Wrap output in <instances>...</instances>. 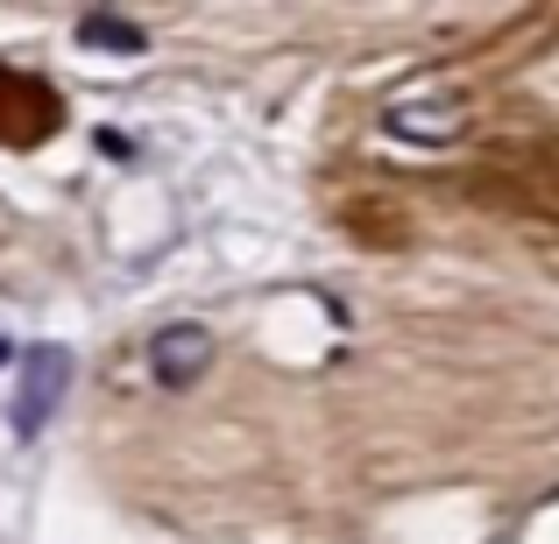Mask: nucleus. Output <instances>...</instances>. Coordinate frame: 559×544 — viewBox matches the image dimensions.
I'll return each instance as SVG.
<instances>
[{"label": "nucleus", "instance_id": "obj_1", "mask_svg": "<svg viewBox=\"0 0 559 544\" xmlns=\"http://www.w3.org/2000/svg\"><path fill=\"white\" fill-rule=\"evenodd\" d=\"M382 128L396 142H418V149H439V142L467 135V99L461 93H411L396 107H382Z\"/></svg>", "mask_w": 559, "mask_h": 544}, {"label": "nucleus", "instance_id": "obj_2", "mask_svg": "<svg viewBox=\"0 0 559 544\" xmlns=\"http://www.w3.org/2000/svg\"><path fill=\"white\" fill-rule=\"evenodd\" d=\"M64 389H71V354L64 347H36V354L22 361V389H14V432L36 438L43 424L57 418Z\"/></svg>", "mask_w": 559, "mask_h": 544}, {"label": "nucleus", "instance_id": "obj_3", "mask_svg": "<svg viewBox=\"0 0 559 544\" xmlns=\"http://www.w3.org/2000/svg\"><path fill=\"white\" fill-rule=\"evenodd\" d=\"M150 367H156V389H191V382L213 367V333L205 326H191V318H178V326H164L150 340Z\"/></svg>", "mask_w": 559, "mask_h": 544}, {"label": "nucleus", "instance_id": "obj_4", "mask_svg": "<svg viewBox=\"0 0 559 544\" xmlns=\"http://www.w3.org/2000/svg\"><path fill=\"white\" fill-rule=\"evenodd\" d=\"M79 43H93V50H121V57H142V28L135 22H121V14H85L79 22Z\"/></svg>", "mask_w": 559, "mask_h": 544}, {"label": "nucleus", "instance_id": "obj_5", "mask_svg": "<svg viewBox=\"0 0 559 544\" xmlns=\"http://www.w3.org/2000/svg\"><path fill=\"white\" fill-rule=\"evenodd\" d=\"M0 361H8V340H0Z\"/></svg>", "mask_w": 559, "mask_h": 544}]
</instances>
